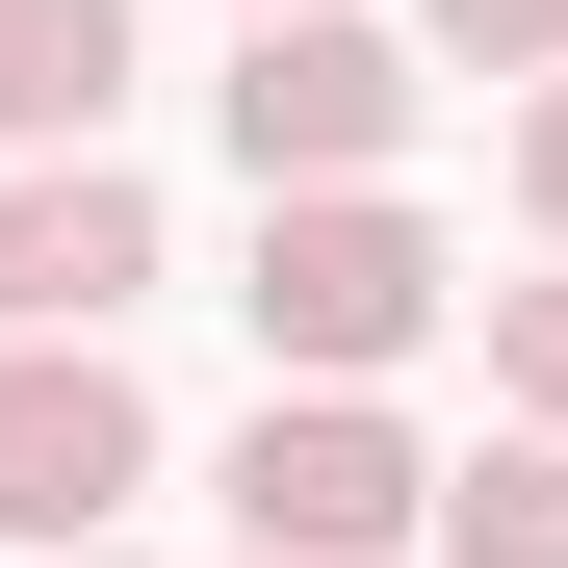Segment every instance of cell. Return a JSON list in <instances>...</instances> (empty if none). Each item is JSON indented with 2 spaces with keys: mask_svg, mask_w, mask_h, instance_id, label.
<instances>
[{
  "mask_svg": "<svg viewBox=\"0 0 568 568\" xmlns=\"http://www.w3.org/2000/svg\"><path fill=\"white\" fill-rule=\"evenodd\" d=\"M414 336H439V233L388 207V181L258 207V362H284V388H388Z\"/></svg>",
  "mask_w": 568,
  "mask_h": 568,
  "instance_id": "6da1fadb",
  "label": "cell"
},
{
  "mask_svg": "<svg viewBox=\"0 0 568 568\" xmlns=\"http://www.w3.org/2000/svg\"><path fill=\"white\" fill-rule=\"evenodd\" d=\"M388 542H439V465L362 414V388H258V439H233V568H388Z\"/></svg>",
  "mask_w": 568,
  "mask_h": 568,
  "instance_id": "7a4b0ae2",
  "label": "cell"
},
{
  "mask_svg": "<svg viewBox=\"0 0 568 568\" xmlns=\"http://www.w3.org/2000/svg\"><path fill=\"white\" fill-rule=\"evenodd\" d=\"M155 491V388L104 336H0V568H52V542H104Z\"/></svg>",
  "mask_w": 568,
  "mask_h": 568,
  "instance_id": "3957f363",
  "label": "cell"
},
{
  "mask_svg": "<svg viewBox=\"0 0 568 568\" xmlns=\"http://www.w3.org/2000/svg\"><path fill=\"white\" fill-rule=\"evenodd\" d=\"M388 130H414V52L362 27V0H284V27H233V155H258V207L388 181Z\"/></svg>",
  "mask_w": 568,
  "mask_h": 568,
  "instance_id": "277c9868",
  "label": "cell"
},
{
  "mask_svg": "<svg viewBox=\"0 0 568 568\" xmlns=\"http://www.w3.org/2000/svg\"><path fill=\"white\" fill-rule=\"evenodd\" d=\"M155 284V181L130 155H27L0 181V336H104Z\"/></svg>",
  "mask_w": 568,
  "mask_h": 568,
  "instance_id": "5b68a950",
  "label": "cell"
},
{
  "mask_svg": "<svg viewBox=\"0 0 568 568\" xmlns=\"http://www.w3.org/2000/svg\"><path fill=\"white\" fill-rule=\"evenodd\" d=\"M130 104V0H0V155H104Z\"/></svg>",
  "mask_w": 568,
  "mask_h": 568,
  "instance_id": "8992f818",
  "label": "cell"
},
{
  "mask_svg": "<svg viewBox=\"0 0 568 568\" xmlns=\"http://www.w3.org/2000/svg\"><path fill=\"white\" fill-rule=\"evenodd\" d=\"M439 568H568V439H491V465H439Z\"/></svg>",
  "mask_w": 568,
  "mask_h": 568,
  "instance_id": "52a82bcc",
  "label": "cell"
},
{
  "mask_svg": "<svg viewBox=\"0 0 568 568\" xmlns=\"http://www.w3.org/2000/svg\"><path fill=\"white\" fill-rule=\"evenodd\" d=\"M491 388H517V439H568V258L491 284Z\"/></svg>",
  "mask_w": 568,
  "mask_h": 568,
  "instance_id": "ba28073f",
  "label": "cell"
},
{
  "mask_svg": "<svg viewBox=\"0 0 568 568\" xmlns=\"http://www.w3.org/2000/svg\"><path fill=\"white\" fill-rule=\"evenodd\" d=\"M414 27H439L465 78H568V0H414Z\"/></svg>",
  "mask_w": 568,
  "mask_h": 568,
  "instance_id": "9c48e42d",
  "label": "cell"
},
{
  "mask_svg": "<svg viewBox=\"0 0 568 568\" xmlns=\"http://www.w3.org/2000/svg\"><path fill=\"white\" fill-rule=\"evenodd\" d=\"M517 207L568 233V78H542V104H517Z\"/></svg>",
  "mask_w": 568,
  "mask_h": 568,
  "instance_id": "30bf717a",
  "label": "cell"
},
{
  "mask_svg": "<svg viewBox=\"0 0 568 568\" xmlns=\"http://www.w3.org/2000/svg\"><path fill=\"white\" fill-rule=\"evenodd\" d=\"M233 27H284V0H233Z\"/></svg>",
  "mask_w": 568,
  "mask_h": 568,
  "instance_id": "8fae6325",
  "label": "cell"
},
{
  "mask_svg": "<svg viewBox=\"0 0 568 568\" xmlns=\"http://www.w3.org/2000/svg\"><path fill=\"white\" fill-rule=\"evenodd\" d=\"M52 568H104V542H52Z\"/></svg>",
  "mask_w": 568,
  "mask_h": 568,
  "instance_id": "7c38bea8",
  "label": "cell"
}]
</instances>
